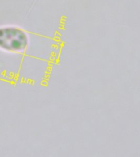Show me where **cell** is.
Listing matches in <instances>:
<instances>
[{
	"instance_id": "1",
	"label": "cell",
	"mask_w": 140,
	"mask_h": 157,
	"mask_svg": "<svg viewBox=\"0 0 140 157\" xmlns=\"http://www.w3.org/2000/svg\"><path fill=\"white\" fill-rule=\"evenodd\" d=\"M28 43L26 34L16 27L0 28V48L17 52L25 48Z\"/></svg>"
}]
</instances>
